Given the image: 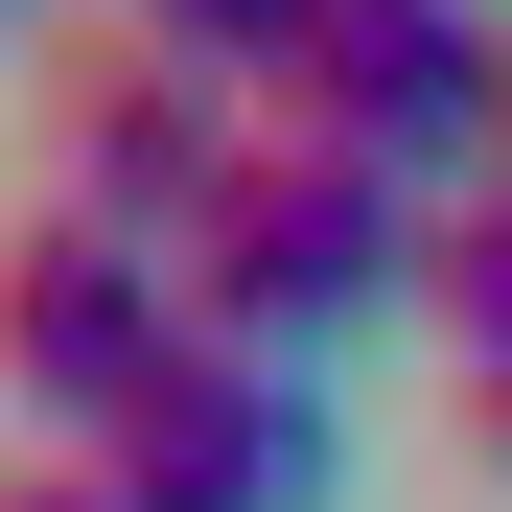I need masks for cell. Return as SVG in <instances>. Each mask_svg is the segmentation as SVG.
I'll return each instance as SVG.
<instances>
[{"label": "cell", "instance_id": "cell-1", "mask_svg": "<svg viewBox=\"0 0 512 512\" xmlns=\"http://www.w3.org/2000/svg\"><path fill=\"white\" fill-rule=\"evenodd\" d=\"M419 256H443V210L396 187V163H350L326 117H256V163H233V210L187 233V303H210V350H350V326H396L419 303Z\"/></svg>", "mask_w": 512, "mask_h": 512}, {"label": "cell", "instance_id": "cell-2", "mask_svg": "<svg viewBox=\"0 0 512 512\" xmlns=\"http://www.w3.org/2000/svg\"><path fill=\"white\" fill-rule=\"evenodd\" d=\"M233 163H256V94L233 70H187L163 24H94V47H47V117H24V210H94L140 256H187L233 210Z\"/></svg>", "mask_w": 512, "mask_h": 512}, {"label": "cell", "instance_id": "cell-3", "mask_svg": "<svg viewBox=\"0 0 512 512\" xmlns=\"http://www.w3.org/2000/svg\"><path fill=\"white\" fill-rule=\"evenodd\" d=\"M187 350H210L187 256H140V233H94V210H0V396H24L47 443H117Z\"/></svg>", "mask_w": 512, "mask_h": 512}, {"label": "cell", "instance_id": "cell-4", "mask_svg": "<svg viewBox=\"0 0 512 512\" xmlns=\"http://www.w3.org/2000/svg\"><path fill=\"white\" fill-rule=\"evenodd\" d=\"M280 117H326L350 163H396L419 210H466V187H512V24L489 0H350Z\"/></svg>", "mask_w": 512, "mask_h": 512}, {"label": "cell", "instance_id": "cell-5", "mask_svg": "<svg viewBox=\"0 0 512 512\" xmlns=\"http://www.w3.org/2000/svg\"><path fill=\"white\" fill-rule=\"evenodd\" d=\"M117 512H326V396L280 373V350H187L117 443H70Z\"/></svg>", "mask_w": 512, "mask_h": 512}, {"label": "cell", "instance_id": "cell-6", "mask_svg": "<svg viewBox=\"0 0 512 512\" xmlns=\"http://www.w3.org/2000/svg\"><path fill=\"white\" fill-rule=\"evenodd\" d=\"M419 326L466 350V396H512V187L443 210V256H419Z\"/></svg>", "mask_w": 512, "mask_h": 512}, {"label": "cell", "instance_id": "cell-7", "mask_svg": "<svg viewBox=\"0 0 512 512\" xmlns=\"http://www.w3.org/2000/svg\"><path fill=\"white\" fill-rule=\"evenodd\" d=\"M117 24H163V47H187V70H233V94L280 117V94H303V47L350 24V0H117Z\"/></svg>", "mask_w": 512, "mask_h": 512}, {"label": "cell", "instance_id": "cell-8", "mask_svg": "<svg viewBox=\"0 0 512 512\" xmlns=\"http://www.w3.org/2000/svg\"><path fill=\"white\" fill-rule=\"evenodd\" d=\"M0 512H117V489L70 466V443H0Z\"/></svg>", "mask_w": 512, "mask_h": 512}]
</instances>
